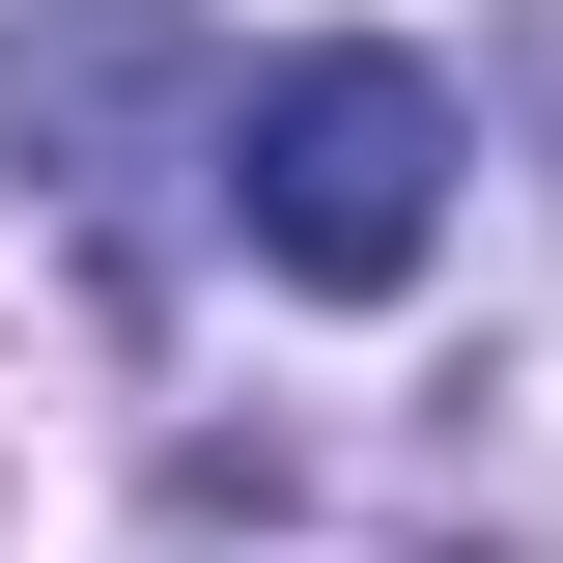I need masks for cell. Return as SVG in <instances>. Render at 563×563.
I'll list each match as a JSON object with an SVG mask.
<instances>
[{"mask_svg":"<svg viewBox=\"0 0 563 563\" xmlns=\"http://www.w3.org/2000/svg\"><path fill=\"white\" fill-rule=\"evenodd\" d=\"M198 169H225V254L310 282V310H395V282L451 254V85L366 57V29H339V57H254Z\"/></svg>","mask_w":563,"mask_h":563,"instance_id":"cell-1","label":"cell"}]
</instances>
